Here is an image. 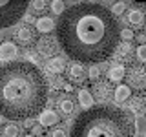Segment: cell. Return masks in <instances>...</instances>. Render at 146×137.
Instances as JSON below:
<instances>
[{"mask_svg": "<svg viewBox=\"0 0 146 137\" xmlns=\"http://www.w3.org/2000/svg\"><path fill=\"white\" fill-rule=\"evenodd\" d=\"M55 29L64 53L82 64L104 62L121 42V27L115 15L95 2H82L64 9Z\"/></svg>", "mask_w": 146, "mask_h": 137, "instance_id": "1", "label": "cell"}, {"mask_svg": "<svg viewBox=\"0 0 146 137\" xmlns=\"http://www.w3.org/2000/svg\"><path fill=\"white\" fill-rule=\"evenodd\" d=\"M48 80L31 62L15 61L0 68V113L13 121L33 117L46 106Z\"/></svg>", "mask_w": 146, "mask_h": 137, "instance_id": "2", "label": "cell"}, {"mask_svg": "<svg viewBox=\"0 0 146 137\" xmlns=\"http://www.w3.org/2000/svg\"><path fill=\"white\" fill-rule=\"evenodd\" d=\"M73 137H130L126 115L111 106L86 108L71 128Z\"/></svg>", "mask_w": 146, "mask_h": 137, "instance_id": "3", "label": "cell"}, {"mask_svg": "<svg viewBox=\"0 0 146 137\" xmlns=\"http://www.w3.org/2000/svg\"><path fill=\"white\" fill-rule=\"evenodd\" d=\"M29 6V0H0V29L15 26Z\"/></svg>", "mask_w": 146, "mask_h": 137, "instance_id": "4", "label": "cell"}, {"mask_svg": "<svg viewBox=\"0 0 146 137\" xmlns=\"http://www.w3.org/2000/svg\"><path fill=\"white\" fill-rule=\"evenodd\" d=\"M128 84L133 86L137 90H144L146 88V71L143 68H131L128 71Z\"/></svg>", "mask_w": 146, "mask_h": 137, "instance_id": "5", "label": "cell"}, {"mask_svg": "<svg viewBox=\"0 0 146 137\" xmlns=\"http://www.w3.org/2000/svg\"><path fill=\"white\" fill-rule=\"evenodd\" d=\"M36 48H38V53L44 55V57H53V55L57 53V44H55V40L48 39V37L40 39L38 42H36Z\"/></svg>", "mask_w": 146, "mask_h": 137, "instance_id": "6", "label": "cell"}, {"mask_svg": "<svg viewBox=\"0 0 146 137\" xmlns=\"http://www.w3.org/2000/svg\"><path fill=\"white\" fill-rule=\"evenodd\" d=\"M18 55V49L13 42H2L0 44V61L2 62H7V61H13Z\"/></svg>", "mask_w": 146, "mask_h": 137, "instance_id": "7", "label": "cell"}, {"mask_svg": "<svg viewBox=\"0 0 146 137\" xmlns=\"http://www.w3.org/2000/svg\"><path fill=\"white\" fill-rule=\"evenodd\" d=\"M17 40L22 46H31L35 42V31L31 29L29 26H22L20 29L17 31Z\"/></svg>", "mask_w": 146, "mask_h": 137, "instance_id": "8", "label": "cell"}, {"mask_svg": "<svg viewBox=\"0 0 146 137\" xmlns=\"http://www.w3.org/2000/svg\"><path fill=\"white\" fill-rule=\"evenodd\" d=\"M58 113L55 112V110H40V113H38V122L42 126H53V124H57L58 122Z\"/></svg>", "mask_w": 146, "mask_h": 137, "instance_id": "9", "label": "cell"}, {"mask_svg": "<svg viewBox=\"0 0 146 137\" xmlns=\"http://www.w3.org/2000/svg\"><path fill=\"white\" fill-rule=\"evenodd\" d=\"M57 26L55 24V20L51 17H40L35 20V27L38 33H49V31H53V27Z\"/></svg>", "mask_w": 146, "mask_h": 137, "instance_id": "10", "label": "cell"}, {"mask_svg": "<svg viewBox=\"0 0 146 137\" xmlns=\"http://www.w3.org/2000/svg\"><path fill=\"white\" fill-rule=\"evenodd\" d=\"M131 97V88H130V84H121V86H117V90L113 91V99H115V102L117 104H124L128 99Z\"/></svg>", "mask_w": 146, "mask_h": 137, "instance_id": "11", "label": "cell"}, {"mask_svg": "<svg viewBox=\"0 0 146 137\" xmlns=\"http://www.w3.org/2000/svg\"><path fill=\"white\" fill-rule=\"evenodd\" d=\"M93 90H95V95H97L99 100L111 99V86H110V82H99V84L93 86Z\"/></svg>", "mask_w": 146, "mask_h": 137, "instance_id": "12", "label": "cell"}, {"mask_svg": "<svg viewBox=\"0 0 146 137\" xmlns=\"http://www.w3.org/2000/svg\"><path fill=\"white\" fill-rule=\"evenodd\" d=\"M124 75H126V68L122 66V64H115V66H111L110 71H108V80L110 82H121L124 79Z\"/></svg>", "mask_w": 146, "mask_h": 137, "instance_id": "13", "label": "cell"}, {"mask_svg": "<svg viewBox=\"0 0 146 137\" xmlns=\"http://www.w3.org/2000/svg\"><path fill=\"white\" fill-rule=\"evenodd\" d=\"M64 68H66V61H64L62 57H51V61L48 62V71L51 73H55V75H57V73H62L64 71Z\"/></svg>", "mask_w": 146, "mask_h": 137, "instance_id": "14", "label": "cell"}, {"mask_svg": "<svg viewBox=\"0 0 146 137\" xmlns=\"http://www.w3.org/2000/svg\"><path fill=\"white\" fill-rule=\"evenodd\" d=\"M68 75L71 77V80H82L84 79V68H82V62H73L70 66V71H68Z\"/></svg>", "mask_w": 146, "mask_h": 137, "instance_id": "15", "label": "cell"}, {"mask_svg": "<svg viewBox=\"0 0 146 137\" xmlns=\"http://www.w3.org/2000/svg\"><path fill=\"white\" fill-rule=\"evenodd\" d=\"M77 99H79V102H80L82 108H91V106H93V95H91L88 90H79Z\"/></svg>", "mask_w": 146, "mask_h": 137, "instance_id": "16", "label": "cell"}, {"mask_svg": "<svg viewBox=\"0 0 146 137\" xmlns=\"http://www.w3.org/2000/svg\"><path fill=\"white\" fill-rule=\"evenodd\" d=\"M128 22L131 26H141L144 22V13L139 11V9H130L128 11Z\"/></svg>", "mask_w": 146, "mask_h": 137, "instance_id": "17", "label": "cell"}, {"mask_svg": "<svg viewBox=\"0 0 146 137\" xmlns=\"http://www.w3.org/2000/svg\"><path fill=\"white\" fill-rule=\"evenodd\" d=\"M128 100H130V102H128L130 112H133V113H143V99H141V97H130Z\"/></svg>", "mask_w": 146, "mask_h": 137, "instance_id": "18", "label": "cell"}, {"mask_svg": "<svg viewBox=\"0 0 146 137\" xmlns=\"http://www.w3.org/2000/svg\"><path fill=\"white\" fill-rule=\"evenodd\" d=\"M73 110H75V104H73V100H71L70 97L60 99V112H62V113L70 115V113H73Z\"/></svg>", "mask_w": 146, "mask_h": 137, "instance_id": "19", "label": "cell"}, {"mask_svg": "<svg viewBox=\"0 0 146 137\" xmlns=\"http://www.w3.org/2000/svg\"><path fill=\"white\" fill-rule=\"evenodd\" d=\"M135 128H137V134H146V117L143 113L135 115Z\"/></svg>", "mask_w": 146, "mask_h": 137, "instance_id": "20", "label": "cell"}, {"mask_svg": "<svg viewBox=\"0 0 146 137\" xmlns=\"http://www.w3.org/2000/svg\"><path fill=\"white\" fill-rule=\"evenodd\" d=\"M49 9H51V13H55V15H60L64 9H66V4H64V0H53L49 4Z\"/></svg>", "mask_w": 146, "mask_h": 137, "instance_id": "21", "label": "cell"}, {"mask_svg": "<svg viewBox=\"0 0 146 137\" xmlns=\"http://www.w3.org/2000/svg\"><path fill=\"white\" fill-rule=\"evenodd\" d=\"M135 55L141 62H146V44H139L135 49Z\"/></svg>", "mask_w": 146, "mask_h": 137, "instance_id": "22", "label": "cell"}, {"mask_svg": "<svg viewBox=\"0 0 146 137\" xmlns=\"http://www.w3.org/2000/svg\"><path fill=\"white\" fill-rule=\"evenodd\" d=\"M31 2V7L35 9V11H44L46 7H48V2L46 0H29Z\"/></svg>", "mask_w": 146, "mask_h": 137, "instance_id": "23", "label": "cell"}, {"mask_svg": "<svg viewBox=\"0 0 146 137\" xmlns=\"http://www.w3.org/2000/svg\"><path fill=\"white\" fill-rule=\"evenodd\" d=\"M4 134L6 135H20V132H18V126L15 122H9V124L4 128Z\"/></svg>", "mask_w": 146, "mask_h": 137, "instance_id": "24", "label": "cell"}, {"mask_svg": "<svg viewBox=\"0 0 146 137\" xmlns=\"http://www.w3.org/2000/svg\"><path fill=\"white\" fill-rule=\"evenodd\" d=\"M124 11H126V4H124V2H117V4H113V7H111V13H113L115 17L122 15Z\"/></svg>", "mask_w": 146, "mask_h": 137, "instance_id": "25", "label": "cell"}, {"mask_svg": "<svg viewBox=\"0 0 146 137\" xmlns=\"http://www.w3.org/2000/svg\"><path fill=\"white\" fill-rule=\"evenodd\" d=\"M99 77H100V70H99L97 66H93V68H91V70H90V79L95 82V80L99 79Z\"/></svg>", "mask_w": 146, "mask_h": 137, "instance_id": "26", "label": "cell"}, {"mask_svg": "<svg viewBox=\"0 0 146 137\" xmlns=\"http://www.w3.org/2000/svg\"><path fill=\"white\" fill-rule=\"evenodd\" d=\"M133 31H131V29H122L121 31V39H124V40H131V39H133Z\"/></svg>", "mask_w": 146, "mask_h": 137, "instance_id": "27", "label": "cell"}, {"mask_svg": "<svg viewBox=\"0 0 146 137\" xmlns=\"http://www.w3.org/2000/svg\"><path fill=\"white\" fill-rule=\"evenodd\" d=\"M48 135H49V137H64V135H66V132H64L62 128H57V130L48 132Z\"/></svg>", "mask_w": 146, "mask_h": 137, "instance_id": "28", "label": "cell"}, {"mask_svg": "<svg viewBox=\"0 0 146 137\" xmlns=\"http://www.w3.org/2000/svg\"><path fill=\"white\" fill-rule=\"evenodd\" d=\"M27 57H29V61L31 62H40V57H38V53H27Z\"/></svg>", "mask_w": 146, "mask_h": 137, "instance_id": "29", "label": "cell"}, {"mask_svg": "<svg viewBox=\"0 0 146 137\" xmlns=\"http://www.w3.org/2000/svg\"><path fill=\"white\" fill-rule=\"evenodd\" d=\"M64 84H66V82H64L62 79H55L53 80V88H57V90L58 88H64Z\"/></svg>", "mask_w": 146, "mask_h": 137, "instance_id": "30", "label": "cell"}, {"mask_svg": "<svg viewBox=\"0 0 146 137\" xmlns=\"http://www.w3.org/2000/svg\"><path fill=\"white\" fill-rule=\"evenodd\" d=\"M42 134V124L40 126H33V132H31V135H40Z\"/></svg>", "mask_w": 146, "mask_h": 137, "instance_id": "31", "label": "cell"}, {"mask_svg": "<svg viewBox=\"0 0 146 137\" xmlns=\"http://www.w3.org/2000/svg\"><path fill=\"white\" fill-rule=\"evenodd\" d=\"M24 128H33V121H31V117L24 119Z\"/></svg>", "mask_w": 146, "mask_h": 137, "instance_id": "32", "label": "cell"}, {"mask_svg": "<svg viewBox=\"0 0 146 137\" xmlns=\"http://www.w3.org/2000/svg\"><path fill=\"white\" fill-rule=\"evenodd\" d=\"M135 39H137V42H141V44H143V42H146V35H137Z\"/></svg>", "mask_w": 146, "mask_h": 137, "instance_id": "33", "label": "cell"}, {"mask_svg": "<svg viewBox=\"0 0 146 137\" xmlns=\"http://www.w3.org/2000/svg\"><path fill=\"white\" fill-rule=\"evenodd\" d=\"M64 90H66V91H71V90H73V86L70 84V82H66V84H64Z\"/></svg>", "mask_w": 146, "mask_h": 137, "instance_id": "34", "label": "cell"}, {"mask_svg": "<svg viewBox=\"0 0 146 137\" xmlns=\"http://www.w3.org/2000/svg\"><path fill=\"white\" fill-rule=\"evenodd\" d=\"M24 17H26V20H27V22H33V20H35V18L31 17V15H26V13H24Z\"/></svg>", "mask_w": 146, "mask_h": 137, "instance_id": "35", "label": "cell"}, {"mask_svg": "<svg viewBox=\"0 0 146 137\" xmlns=\"http://www.w3.org/2000/svg\"><path fill=\"white\" fill-rule=\"evenodd\" d=\"M137 4H146V0H135Z\"/></svg>", "mask_w": 146, "mask_h": 137, "instance_id": "36", "label": "cell"}, {"mask_svg": "<svg viewBox=\"0 0 146 137\" xmlns=\"http://www.w3.org/2000/svg\"><path fill=\"white\" fill-rule=\"evenodd\" d=\"M2 122H4V115H2V113H0V124H2Z\"/></svg>", "mask_w": 146, "mask_h": 137, "instance_id": "37", "label": "cell"}, {"mask_svg": "<svg viewBox=\"0 0 146 137\" xmlns=\"http://www.w3.org/2000/svg\"><path fill=\"white\" fill-rule=\"evenodd\" d=\"M90 2H95V0H90Z\"/></svg>", "mask_w": 146, "mask_h": 137, "instance_id": "38", "label": "cell"}, {"mask_svg": "<svg viewBox=\"0 0 146 137\" xmlns=\"http://www.w3.org/2000/svg\"><path fill=\"white\" fill-rule=\"evenodd\" d=\"M110 2H111V0H110Z\"/></svg>", "mask_w": 146, "mask_h": 137, "instance_id": "39", "label": "cell"}]
</instances>
